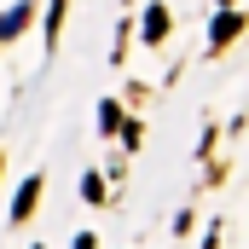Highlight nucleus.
<instances>
[{
  "instance_id": "nucleus-3",
  "label": "nucleus",
  "mask_w": 249,
  "mask_h": 249,
  "mask_svg": "<svg viewBox=\"0 0 249 249\" xmlns=\"http://www.w3.org/2000/svg\"><path fill=\"white\" fill-rule=\"evenodd\" d=\"M35 197H41V180H29V186L18 191V203H12V214H18V220H29V209H35Z\"/></svg>"
},
{
  "instance_id": "nucleus-4",
  "label": "nucleus",
  "mask_w": 249,
  "mask_h": 249,
  "mask_svg": "<svg viewBox=\"0 0 249 249\" xmlns=\"http://www.w3.org/2000/svg\"><path fill=\"white\" fill-rule=\"evenodd\" d=\"M23 23H29V6H12V12L0 18V41H6V35H18Z\"/></svg>"
},
{
  "instance_id": "nucleus-2",
  "label": "nucleus",
  "mask_w": 249,
  "mask_h": 249,
  "mask_svg": "<svg viewBox=\"0 0 249 249\" xmlns=\"http://www.w3.org/2000/svg\"><path fill=\"white\" fill-rule=\"evenodd\" d=\"M162 35H168V12L151 6V12H145V41H162Z\"/></svg>"
},
{
  "instance_id": "nucleus-1",
  "label": "nucleus",
  "mask_w": 249,
  "mask_h": 249,
  "mask_svg": "<svg viewBox=\"0 0 249 249\" xmlns=\"http://www.w3.org/2000/svg\"><path fill=\"white\" fill-rule=\"evenodd\" d=\"M238 29H244V18H238V12H220V18H214V47H226Z\"/></svg>"
},
{
  "instance_id": "nucleus-5",
  "label": "nucleus",
  "mask_w": 249,
  "mask_h": 249,
  "mask_svg": "<svg viewBox=\"0 0 249 249\" xmlns=\"http://www.w3.org/2000/svg\"><path fill=\"white\" fill-rule=\"evenodd\" d=\"M81 191H87V203H105V180H99V174H87V186H81Z\"/></svg>"
}]
</instances>
